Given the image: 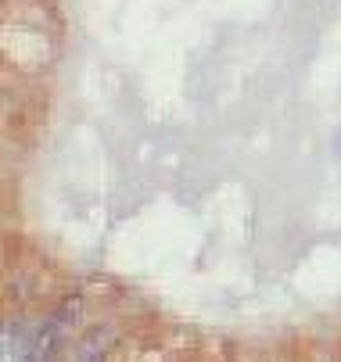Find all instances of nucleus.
I'll list each match as a JSON object with an SVG mask.
<instances>
[{"label":"nucleus","mask_w":341,"mask_h":362,"mask_svg":"<svg viewBox=\"0 0 341 362\" xmlns=\"http://www.w3.org/2000/svg\"><path fill=\"white\" fill-rule=\"evenodd\" d=\"M33 334L22 327H4L0 330V362H33Z\"/></svg>","instance_id":"obj_1"}]
</instances>
